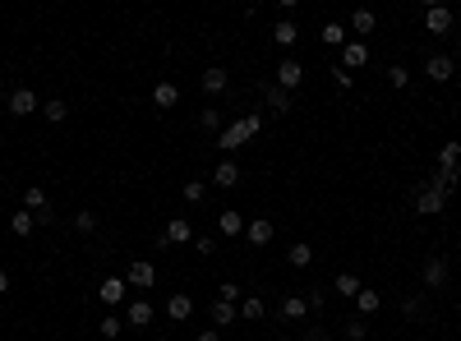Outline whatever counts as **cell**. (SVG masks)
Returning <instances> with one entry per match:
<instances>
[{"instance_id": "obj_37", "label": "cell", "mask_w": 461, "mask_h": 341, "mask_svg": "<svg viewBox=\"0 0 461 341\" xmlns=\"http://www.w3.org/2000/svg\"><path fill=\"white\" fill-rule=\"evenodd\" d=\"M180 194H184V203H203V194H208V185H199V180H189V185H184Z\"/></svg>"}, {"instance_id": "obj_26", "label": "cell", "mask_w": 461, "mask_h": 341, "mask_svg": "<svg viewBox=\"0 0 461 341\" xmlns=\"http://www.w3.org/2000/svg\"><path fill=\"white\" fill-rule=\"evenodd\" d=\"M208 314H213V323H217V327L235 323V305H231V300H213V309H208Z\"/></svg>"}, {"instance_id": "obj_2", "label": "cell", "mask_w": 461, "mask_h": 341, "mask_svg": "<svg viewBox=\"0 0 461 341\" xmlns=\"http://www.w3.org/2000/svg\"><path fill=\"white\" fill-rule=\"evenodd\" d=\"M129 286H138V291H153V286H157V267L148 263V258H134V263H129Z\"/></svg>"}, {"instance_id": "obj_10", "label": "cell", "mask_w": 461, "mask_h": 341, "mask_svg": "<svg viewBox=\"0 0 461 341\" xmlns=\"http://www.w3.org/2000/svg\"><path fill=\"white\" fill-rule=\"evenodd\" d=\"M213 185H222V189H235L240 185V166H235V162H217V170H213Z\"/></svg>"}, {"instance_id": "obj_19", "label": "cell", "mask_w": 461, "mask_h": 341, "mask_svg": "<svg viewBox=\"0 0 461 341\" xmlns=\"http://www.w3.org/2000/svg\"><path fill=\"white\" fill-rule=\"evenodd\" d=\"M272 42L277 47H295V42H300V28H295L291 19H281V23L272 28Z\"/></svg>"}, {"instance_id": "obj_24", "label": "cell", "mask_w": 461, "mask_h": 341, "mask_svg": "<svg viewBox=\"0 0 461 341\" xmlns=\"http://www.w3.org/2000/svg\"><path fill=\"white\" fill-rule=\"evenodd\" d=\"M23 203H28V212H32V217L51 208V199H46V189H37V185H32V189H23Z\"/></svg>"}, {"instance_id": "obj_29", "label": "cell", "mask_w": 461, "mask_h": 341, "mask_svg": "<svg viewBox=\"0 0 461 341\" xmlns=\"http://www.w3.org/2000/svg\"><path fill=\"white\" fill-rule=\"evenodd\" d=\"M32 226H37V217H32L28 208H23V212H14V217H10V231H14V235H32Z\"/></svg>"}, {"instance_id": "obj_15", "label": "cell", "mask_w": 461, "mask_h": 341, "mask_svg": "<svg viewBox=\"0 0 461 341\" xmlns=\"http://www.w3.org/2000/svg\"><path fill=\"white\" fill-rule=\"evenodd\" d=\"M309 314V295H286L281 300V318H291V323H300Z\"/></svg>"}, {"instance_id": "obj_6", "label": "cell", "mask_w": 461, "mask_h": 341, "mask_svg": "<svg viewBox=\"0 0 461 341\" xmlns=\"http://www.w3.org/2000/svg\"><path fill=\"white\" fill-rule=\"evenodd\" d=\"M245 139H249V134H245V124H240V120H231V124H222V134H217V148L235 153V148H240Z\"/></svg>"}, {"instance_id": "obj_16", "label": "cell", "mask_w": 461, "mask_h": 341, "mask_svg": "<svg viewBox=\"0 0 461 341\" xmlns=\"http://www.w3.org/2000/svg\"><path fill=\"white\" fill-rule=\"evenodd\" d=\"M162 235H167L171 245H184V240H194V226H189L184 217H171V221H167V231H162Z\"/></svg>"}, {"instance_id": "obj_28", "label": "cell", "mask_w": 461, "mask_h": 341, "mask_svg": "<svg viewBox=\"0 0 461 341\" xmlns=\"http://www.w3.org/2000/svg\"><path fill=\"white\" fill-rule=\"evenodd\" d=\"M286 263H291V267H309V263H314V249H309V245H291V249H286Z\"/></svg>"}, {"instance_id": "obj_14", "label": "cell", "mask_w": 461, "mask_h": 341, "mask_svg": "<svg viewBox=\"0 0 461 341\" xmlns=\"http://www.w3.org/2000/svg\"><path fill=\"white\" fill-rule=\"evenodd\" d=\"M425 286H429V291L447 286V258H429V263H425Z\"/></svg>"}, {"instance_id": "obj_23", "label": "cell", "mask_w": 461, "mask_h": 341, "mask_svg": "<svg viewBox=\"0 0 461 341\" xmlns=\"http://www.w3.org/2000/svg\"><path fill=\"white\" fill-rule=\"evenodd\" d=\"M263 314H268V305H263L259 295H245V300H240V318H249V323H259Z\"/></svg>"}, {"instance_id": "obj_7", "label": "cell", "mask_w": 461, "mask_h": 341, "mask_svg": "<svg viewBox=\"0 0 461 341\" xmlns=\"http://www.w3.org/2000/svg\"><path fill=\"white\" fill-rule=\"evenodd\" d=\"M263 102L272 107V116H286V111H291V93L277 88V83H263Z\"/></svg>"}, {"instance_id": "obj_20", "label": "cell", "mask_w": 461, "mask_h": 341, "mask_svg": "<svg viewBox=\"0 0 461 341\" xmlns=\"http://www.w3.org/2000/svg\"><path fill=\"white\" fill-rule=\"evenodd\" d=\"M153 102L162 111H171L175 102H180V88H175V83H157V88H153Z\"/></svg>"}, {"instance_id": "obj_21", "label": "cell", "mask_w": 461, "mask_h": 341, "mask_svg": "<svg viewBox=\"0 0 461 341\" xmlns=\"http://www.w3.org/2000/svg\"><path fill=\"white\" fill-rule=\"evenodd\" d=\"M457 180H461V166H457V170L438 166V170H433V175H429V185H438V189H443V194H452V189H457Z\"/></svg>"}, {"instance_id": "obj_39", "label": "cell", "mask_w": 461, "mask_h": 341, "mask_svg": "<svg viewBox=\"0 0 461 341\" xmlns=\"http://www.w3.org/2000/svg\"><path fill=\"white\" fill-rule=\"evenodd\" d=\"M194 249H199L203 258H213V254H217V240H213V235H194Z\"/></svg>"}, {"instance_id": "obj_36", "label": "cell", "mask_w": 461, "mask_h": 341, "mask_svg": "<svg viewBox=\"0 0 461 341\" xmlns=\"http://www.w3.org/2000/svg\"><path fill=\"white\" fill-rule=\"evenodd\" d=\"M199 124L213 129V134H222V111H199Z\"/></svg>"}, {"instance_id": "obj_30", "label": "cell", "mask_w": 461, "mask_h": 341, "mask_svg": "<svg viewBox=\"0 0 461 341\" xmlns=\"http://www.w3.org/2000/svg\"><path fill=\"white\" fill-rule=\"evenodd\" d=\"M319 42H328V47H346V32H341V23H323Z\"/></svg>"}, {"instance_id": "obj_46", "label": "cell", "mask_w": 461, "mask_h": 341, "mask_svg": "<svg viewBox=\"0 0 461 341\" xmlns=\"http://www.w3.org/2000/svg\"><path fill=\"white\" fill-rule=\"evenodd\" d=\"M194 341H222V332H199Z\"/></svg>"}, {"instance_id": "obj_17", "label": "cell", "mask_w": 461, "mask_h": 341, "mask_svg": "<svg viewBox=\"0 0 461 341\" xmlns=\"http://www.w3.org/2000/svg\"><path fill=\"white\" fill-rule=\"evenodd\" d=\"M378 305H383V295H378V291H369V286H360V295H355V309H360V318L378 314Z\"/></svg>"}, {"instance_id": "obj_35", "label": "cell", "mask_w": 461, "mask_h": 341, "mask_svg": "<svg viewBox=\"0 0 461 341\" xmlns=\"http://www.w3.org/2000/svg\"><path fill=\"white\" fill-rule=\"evenodd\" d=\"M387 83H392V88H406V83H411V69H406V65H392V69H387Z\"/></svg>"}, {"instance_id": "obj_43", "label": "cell", "mask_w": 461, "mask_h": 341, "mask_svg": "<svg viewBox=\"0 0 461 341\" xmlns=\"http://www.w3.org/2000/svg\"><path fill=\"white\" fill-rule=\"evenodd\" d=\"M240 124H245V134H249V139H254V134L263 129V116H240Z\"/></svg>"}, {"instance_id": "obj_44", "label": "cell", "mask_w": 461, "mask_h": 341, "mask_svg": "<svg viewBox=\"0 0 461 341\" xmlns=\"http://www.w3.org/2000/svg\"><path fill=\"white\" fill-rule=\"evenodd\" d=\"M332 83H337V88H351V74H346L341 65H332Z\"/></svg>"}, {"instance_id": "obj_33", "label": "cell", "mask_w": 461, "mask_h": 341, "mask_svg": "<svg viewBox=\"0 0 461 341\" xmlns=\"http://www.w3.org/2000/svg\"><path fill=\"white\" fill-rule=\"evenodd\" d=\"M337 295H360V277H355V272H341L337 277Z\"/></svg>"}, {"instance_id": "obj_13", "label": "cell", "mask_w": 461, "mask_h": 341, "mask_svg": "<svg viewBox=\"0 0 461 341\" xmlns=\"http://www.w3.org/2000/svg\"><path fill=\"white\" fill-rule=\"evenodd\" d=\"M425 28H429V32H447V28H452V10H447V5H429Z\"/></svg>"}, {"instance_id": "obj_31", "label": "cell", "mask_w": 461, "mask_h": 341, "mask_svg": "<svg viewBox=\"0 0 461 341\" xmlns=\"http://www.w3.org/2000/svg\"><path fill=\"white\" fill-rule=\"evenodd\" d=\"M42 116H46V120H51V124H61L65 116H69V107H65L61 97H51V102H46V107H42Z\"/></svg>"}, {"instance_id": "obj_27", "label": "cell", "mask_w": 461, "mask_h": 341, "mask_svg": "<svg viewBox=\"0 0 461 341\" xmlns=\"http://www.w3.org/2000/svg\"><path fill=\"white\" fill-rule=\"evenodd\" d=\"M129 323L148 327V323H153V305H148V300H134V305H129Z\"/></svg>"}, {"instance_id": "obj_4", "label": "cell", "mask_w": 461, "mask_h": 341, "mask_svg": "<svg viewBox=\"0 0 461 341\" xmlns=\"http://www.w3.org/2000/svg\"><path fill=\"white\" fill-rule=\"evenodd\" d=\"M300 83H305V65H300V60H281V65H277V88H286V93H291V88H300Z\"/></svg>"}, {"instance_id": "obj_41", "label": "cell", "mask_w": 461, "mask_h": 341, "mask_svg": "<svg viewBox=\"0 0 461 341\" xmlns=\"http://www.w3.org/2000/svg\"><path fill=\"white\" fill-rule=\"evenodd\" d=\"M217 300H231V305H235V300H240V286H235V281H222V291H217Z\"/></svg>"}, {"instance_id": "obj_5", "label": "cell", "mask_w": 461, "mask_h": 341, "mask_svg": "<svg viewBox=\"0 0 461 341\" xmlns=\"http://www.w3.org/2000/svg\"><path fill=\"white\" fill-rule=\"evenodd\" d=\"M32 111H42L37 93H32V88H14V93H10V116H32Z\"/></svg>"}, {"instance_id": "obj_12", "label": "cell", "mask_w": 461, "mask_h": 341, "mask_svg": "<svg viewBox=\"0 0 461 341\" xmlns=\"http://www.w3.org/2000/svg\"><path fill=\"white\" fill-rule=\"evenodd\" d=\"M245 235H249V245H268V240H272V235H277V226H272V221H268V217H259V221H249V226H245Z\"/></svg>"}, {"instance_id": "obj_40", "label": "cell", "mask_w": 461, "mask_h": 341, "mask_svg": "<svg viewBox=\"0 0 461 341\" xmlns=\"http://www.w3.org/2000/svg\"><path fill=\"white\" fill-rule=\"evenodd\" d=\"M102 337H107V341H120V318H102Z\"/></svg>"}, {"instance_id": "obj_18", "label": "cell", "mask_w": 461, "mask_h": 341, "mask_svg": "<svg viewBox=\"0 0 461 341\" xmlns=\"http://www.w3.org/2000/svg\"><path fill=\"white\" fill-rule=\"evenodd\" d=\"M167 314L175 318V323H184V318L194 314V295H171V300H167Z\"/></svg>"}, {"instance_id": "obj_9", "label": "cell", "mask_w": 461, "mask_h": 341, "mask_svg": "<svg viewBox=\"0 0 461 341\" xmlns=\"http://www.w3.org/2000/svg\"><path fill=\"white\" fill-rule=\"evenodd\" d=\"M125 295H129V291H125V281H120V277H107V281H102V291H97V300H102L107 309H116Z\"/></svg>"}, {"instance_id": "obj_22", "label": "cell", "mask_w": 461, "mask_h": 341, "mask_svg": "<svg viewBox=\"0 0 461 341\" xmlns=\"http://www.w3.org/2000/svg\"><path fill=\"white\" fill-rule=\"evenodd\" d=\"M226 69H222V65H213V69H203V88H208V93H226Z\"/></svg>"}, {"instance_id": "obj_11", "label": "cell", "mask_w": 461, "mask_h": 341, "mask_svg": "<svg viewBox=\"0 0 461 341\" xmlns=\"http://www.w3.org/2000/svg\"><path fill=\"white\" fill-rule=\"evenodd\" d=\"M245 226H249V221L240 217L235 208H226V212L217 217V231H222V235H231V240H235V235H245Z\"/></svg>"}, {"instance_id": "obj_8", "label": "cell", "mask_w": 461, "mask_h": 341, "mask_svg": "<svg viewBox=\"0 0 461 341\" xmlns=\"http://www.w3.org/2000/svg\"><path fill=\"white\" fill-rule=\"evenodd\" d=\"M365 60H369V47H365V42H346V47H341V69H346V74H351V69H360Z\"/></svg>"}, {"instance_id": "obj_45", "label": "cell", "mask_w": 461, "mask_h": 341, "mask_svg": "<svg viewBox=\"0 0 461 341\" xmlns=\"http://www.w3.org/2000/svg\"><path fill=\"white\" fill-rule=\"evenodd\" d=\"M305 341H328V332H323V327H309V332H305Z\"/></svg>"}, {"instance_id": "obj_48", "label": "cell", "mask_w": 461, "mask_h": 341, "mask_svg": "<svg viewBox=\"0 0 461 341\" xmlns=\"http://www.w3.org/2000/svg\"><path fill=\"white\" fill-rule=\"evenodd\" d=\"M153 341H171V337H153Z\"/></svg>"}, {"instance_id": "obj_42", "label": "cell", "mask_w": 461, "mask_h": 341, "mask_svg": "<svg viewBox=\"0 0 461 341\" xmlns=\"http://www.w3.org/2000/svg\"><path fill=\"white\" fill-rule=\"evenodd\" d=\"M420 309H425V305H420V295H406V300H401V314H406V318H415Z\"/></svg>"}, {"instance_id": "obj_32", "label": "cell", "mask_w": 461, "mask_h": 341, "mask_svg": "<svg viewBox=\"0 0 461 341\" xmlns=\"http://www.w3.org/2000/svg\"><path fill=\"white\" fill-rule=\"evenodd\" d=\"M438 166H447V170H457V166H461V143H447L443 153H438Z\"/></svg>"}, {"instance_id": "obj_1", "label": "cell", "mask_w": 461, "mask_h": 341, "mask_svg": "<svg viewBox=\"0 0 461 341\" xmlns=\"http://www.w3.org/2000/svg\"><path fill=\"white\" fill-rule=\"evenodd\" d=\"M443 203H447V194H443L438 185H420V189H415V212H420V217L443 212Z\"/></svg>"}, {"instance_id": "obj_38", "label": "cell", "mask_w": 461, "mask_h": 341, "mask_svg": "<svg viewBox=\"0 0 461 341\" xmlns=\"http://www.w3.org/2000/svg\"><path fill=\"white\" fill-rule=\"evenodd\" d=\"M74 231H78V235L97 231V217H92V212H74Z\"/></svg>"}, {"instance_id": "obj_34", "label": "cell", "mask_w": 461, "mask_h": 341, "mask_svg": "<svg viewBox=\"0 0 461 341\" xmlns=\"http://www.w3.org/2000/svg\"><path fill=\"white\" fill-rule=\"evenodd\" d=\"M341 332H346V341H365V337H369V327H365V318H351V323L341 327Z\"/></svg>"}, {"instance_id": "obj_3", "label": "cell", "mask_w": 461, "mask_h": 341, "mask_svg": "<svg viewBox=\"0 0 461 341\" xmlns=\"http://www.w3.org/2000/svg\"><path fill=\"white\" fill-rule=\"evenodd\" d=\"M425 74H429L433 83H452V74H457V60H452V56H429V60H425Z\"/></svg>"}, {"instance_id": "obj_47", "label": "cell", "mask_w": 461, "mask_h": 341, "mask_svg": "<svg viewBox=\"0 0 461 341\" xmlns=\"http://www.w3.org/2000/svg\"><path fill=\"white\" fill-rule=\"evenodd\" d=\"M10 291V272H5V267H0V295Z\"/></svg>"}, {"instance_id": "obj_25", "label": "cell", "mask_w": 461, "mask_h": 341, "mask_svg": "<svg viewBox=\"0 0 461 341\" xmlns=\"http://www.w3.org/2000/svg\"><path fill=\"white\" fill-rule=\"evenodd\" d=\"M351 28L360 32V37H369V32L378 28V19H374V10H355V14H351Z\"/></svg>"}]
</instances>
